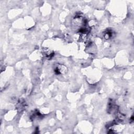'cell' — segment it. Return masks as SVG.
Masks as SVG:
<instances>
[{
    "instance_id": "6da1fadb",
    "label": "cell",
    "mask_w": 134,
    "mask_h": 134,
    "mask_svg": "<svg viewBox=\"0 0 134 134\" xmlns=\"http://www.w3.org/2000/svg\"><path fill=\"white\" fill-rule=\"evenodd\" d=\"M54 71L55 73L57 74H63L66 72V68H65V66H64L63 65H60V66H57L56 68H55Z\"/></svg>"
}]
</instances>
